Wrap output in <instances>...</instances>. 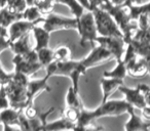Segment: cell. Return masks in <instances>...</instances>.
<instances>
[{"label": "cell", "mask_w": 150, "mask_h": 131, "mask_svg": "<svg viewBox=\"0 0 150 131\" xmlns=\"http://www.w3.org/2000/svg\"><path fill=\"white\" fill-rule=\"evenodd\" d=\"M132 106L125 99L122 100H106L102 102L96 110L88 111L83 108L80 111V116L75 123V129L84 130L93 124L95 120L106 116H119L123 113H127Z\"/></svg>", "instance_id": "6da1fadb"}, {"label": "cell", "mask_w": 150, "mask_h": 131, "mask_svg": "<svg viewBox=\"0 0 150 131\" xmlns=\"http://www.w3.org/2000/svg\"><path fill=\"white\" fill-rule=\"evenodd\" d=\"M101 8L105 9L110 13V15L113 18L115 23L117 24L118 28L123 34V40L125 43H129L133 38L138 26L133 25L131 23V20L129 17V11H127V6H116L110 3L109 0H105L101 4Z\"/></svg>", "instance_id": "7a4b0ae2"}, {"label": "cell", "mask_w": 150, "mask_h": 131, "mask_svg": "<svg viewBox=\"0 0 150 131\" xmlns=\"http://www.w3.org/2000/svg\"><path fill=\"white\" fill-rule=\"evenodd\" d=\"M94 15L95 24H96L97 32L100 36H114V37H122L123 34L118 28L117 24L113 20L108 11L101 7H95L92 9Z\"/></svg>", "instance_id": "3957f363"}, {"label": "cell", "mask_w": 150, "mask_h": 131, "mask_svg": "<svg viewBox=\"0 0 150 131\" xmlns=\"http://www.w3.org/2000/svg\"><path fill=\"white\" fill-rule=\"evenodd\" d=\"M86 70L83 68L80 60H65L57 62V68L54 76H64L68 77L72 81V86L76 91H78V83L82 75H84Z\"/></svg>", "instance_id": "277c9868"}, {"label": "cell", "mask_w": 150, "mask_h": 131, "mask_svg": "<svg viewBox=\"0 0 150 131\" xmlns=\"http://www.w3.org/2000/svg\"><path fill=\"white\" fill-rule=\"evenodd\" d=\"M77 31L80 36V45L84 46L86 42H90L92 45L94 44L98 32L92 11H84L81 17L77 19Z\"/></svg>", "instance_id": "5b68a950"}, {"label": "cell", "mask_w": 150, "mask_h": 131, "mask_svg": "<svg viewBox=\"0 0 150 131\" xmlns=\"http://www.w3.org/2000/svg\"><path fill=\"white\" fill-rule=\"evenodd\" d=\"M42 27L50 33L59 30H77V19L48 13L41 21Z\"/></svg>", "instance_id": "8992f818"}, {"label": "cell", "mask_w": 150, "mask_h": 131, "mask_svg": "<svg viewBox=\"0 0 150 131\" xmlns=\"http://www.w3.org/2000/svg\"><path fill=\"white\" fill-rule=\"evenodd\" d=\"M5 89L9 99V104L11 108L17 110H23L27 106V91L26 86L13 82L11 79L8 83L5 84Z\"/></svg>", "instance_id": "52a82bcc"}, {"label": "cell", "mask_w": 150, "mask_h": 131, "mask_svg": "<svg viewBox=\"0 0 150 131\" xmlns=\"http://www.w3.org/2000/svg\"><path fill=\"white\" fill-rule=\"evenodd\" d=\"M98 45L110 52L112 57L115 60H122L123 52H125V40L122 37H114V36H97L96 41Z\"/></svg>", "instance_id": "ba28073f"}, {"label": "cell", "mask_w": 150, "mask_h": 131, "mask_svg": "<svg viewBox=\"0 0 150 131\" xmlns=\"http://www.w3.org/2000/svg\"><path fill=\"white\" fill-rule=\"evenodd\" d=\"M21 111L11 106L0 110V125L3 126V130L9 131L20 129L19 118Z\"/></svg>", "instance_id": "9c48e42d"}, {"label": "cell", "mask_w": 150, "mask_h": 131, "mask_svg": "<svg viewBox=\"0 0 150 131\" xmlns=\"http://www.w3.org/2000/svg\"><path fill=\"white\" fill-rule=\"evenodd\" d=\"M110 57H112L110 52L107 51L102 46L98 45L97 47L93 48V50L88 53V56H86L84 58L80 60V62H81V64L83 66L84 69L88 70V69H90V68L95 67V66L99 64L100 62H104V60H109Z\"/></svg>", "instance_id": "30bf717a"}, {"label": "cell", "mask_w": 150, "mask_h": 131, "mask_svg": "<svg viewBox=\"0 0 150 131\" xmlns=\"http://www.w3.org/2000/svg\"><path fill=\"white\" fill-rule=\"evenodd\" d=\"M35 25H38L35 22H29L26 21V20H18L15 23H13L8 28H7V31H8V39L11 42L16 41L19 38H21L22 36L26 35L29 32L32 31L33 27Z\"/></svg>", "instance_id": "8fae6325"}, {"label": "cell", "mask_w": 150, "mask_h": 131, "mask_svg": "<svg viewBox=\"0 0 150 131\" xmlns=\"http://www.w3.org/2000/svg\"><path fill=\"white\" fill-rule=\"evenodd\" d=\"M118 90L121 93H123L125 99L127 100L132 106H134V108L142 110V109L146 106L145 97H144L143 93L141 92V89H140L139 85L136 88H129V87H127V86L121 85L120 87L118 88Z\"/></svg>", "instance_id": "7c38bea8"}, {"label": "cell", "mask_w": 150, "mask_h": 131, "mask_svg": "<svg viewBox=\"0 0 150 131\" xmlns=\"http://www.w3.org/2000/svg\"><path fill=\"white\" fill-rule=\"evenodd\" d=\"M50 78L47 76H44L42 79L37 80H29L26 87L27 91V106L33 104L34 98L37 94H39L41 91H50V87L47 85V81Z\"/></svg>", "instance_id": "4fadbf2b"}, {"label": "cell", "mask_w": 150, "mask_h": 131, "mask_svg": "<svg viewBox=\"0 0 150 131\" xmlns=\"http://www.w3.org/2000/svg\"><path fill=\"white\" fill-rule=\"evenodd\" d=\"M13 64H15V72H21V73H24L28 76L33 75L34 73L38 72L42 68L39 62H28L20 54H15L13 58Z\"/></svg>", "instance_id": "5bb4252c"}, {"label": "cell", "mask_w": 150, "mask_h": 131, "mask_svg": "<svg viewBox=\"0 0 150 131\" xmlns=\"http://www.w3.org/2000/svg\"><path fill=\"white\" fill-rule=\"evenodd\" d=\"M129 118L125 125V129L129 131H146L150 129V121L145 120L142 117L135 114V108H132L127 112Z\"/></svg>", "instance_id": "9a60e30c"}, {"label": "cell", "mask_w": 150, "mask_h": 131, "mask_svg": "<svg viewBox=\"0 0 150 131\" xmlns=\"http://www.w3.org/2000/svg\"><path fill=\"white\" fill-rule=\"evenodd\" d=\"M100 84L102 89V102H104L109 99L113 92H115L121 85H123V80L117 78L102 77L100 80Z\"/></svg>", "instance_id": "2e32d148"}, {"label": "cell", "mask_w": 150, "mask_h": 131, "mask_svg": "<svg viewBox=\"0 0 150 131\" xmlns=\"http://www.w3.org/2000/svg\"><path fill=\"white\" fill-rule=\"evenodd\" d=\"M125 66H127V74L131 75L132 77L140 78V77L145 76L146 74L148 73L147 64H146L145 60L140 57V56H138L136 60L127 62Z\"/></svg>", "instance_id": "e0dca14e"}, {"label": "cell", "mask_w": 150, "mask_h": 131, "mask_svg": "<svg viewBox=\"0 0 150 131\" xmlns=\"http://www.w3.org/2000/svg\"><path fill=\"white\" fill-rule=\"evenodd\" d=\"M32 33L34 35V39H35V47L34 49L38 50L44 47H48L50 45V33L46 31L43 27H39V26L35 25L32 29Z\"/></svg>", "instance_id": "ac0fdd59"}, {"label": "cell", "mask_w": 150, "mask_h": 131, "mask_svg": "<svg viewBox=\"0 0 150 131\" xmlns=\"http://www.w3.org/2000/svg\"><path fill=\"white\" fill-rule=\"evenodd\" d=\"M129 17L131 21H137L142 15H150V0L145 4H127Z\"/></svg>", "instance_id": "d6986e66"}, {"label": "cell", "mask_w": 150, "mask_h": 131, "mask_svg": "<svg viewBox=\"0 0 150 131\" xmlns=\"http://www.w3.org/2000/svg\"><path fill=\"white\" fill-rule=\"evenodd\" d=\"M9 48L13 50L15 54H20V55H24L29 52L31 50V47L29 45V33L22 36L16 41L11 42Z\"/></svg>", "instance_id": "ffe728a7"}, {"label": "cell", "mask_w": 150, "mask_h": 131, "mask_svg": "<svg viewBox=\"0 0 150 131\" xmlns=\"http://www.w3.org/2000/svg\"><path fill=\"white\" fill-rule=\"evenodd\" d=\"M129 42L133 44L134 48H135V51H136V53L138 54V56H140V57L145 60L146 64H147V67H148V73H149V75H150V43L139 42L133 39Z\"/></svg>", "instance_id": "44dd1931"}, {"label": "cell", "mask_w": 150, "mask_h": 131, "mask_svg": "<svg viewBox=\"0 0 150 131\" xmlns=\"http://www.w3.org/2000/svg\"><path fill=\"white\" fill-rule=\"evenodd\" d=\"M21 19H23L22 13H15L7 7L0 8V25H2L3 27L8 28L13 23Z\"/></svg>", "instance_id": "7402d4cb"}, {"label": "cell", "mask_w": 150, "mask_h": 131, "mask_svg": "<svg viewBox=\"0 0 150 131\" xmlns=\"http://www.w3.org/2000/svg\"><path fill=\"white\" fill-rule=\"evenodd\" d=\"M127 75V66H125V62L122 60H117L116 66L114 69L111 71H106L103 73V77H108V78H117V79H125Z\"/></svg>", "instance_id": "603a6c76"}, {"label": "cell", "mask_w": 150, "mask_h": 131, "mask_svg": "<svg viewBox=\"0 0 150 131\" xmlns=\"http://www.w3.org/2000/svg\"><path fill=\"white\" fill-rule=\"evenodd\" d=\"M67 129H75V123L70 122L62 117L54 122H46L42 130H67Z\"/></svg>", "instance_id": "cb8c5ba5"}, {"label": "cell", "mask_w": 150, "mask_h": 131, "mask_svg": "<svg viewBox=\"0 0 150 131\" xmlns=\"http://www.w3.org/2000/svg\"><path fill=\"white\" fill-rule=\"evenodd\" d=\"M22 17L23 20L29 22H35L37 24H40L43 19V15L42 13L35 6V5H29L26 7L25 11L22 13Z\"/></svg>", "instance_id": "d4e9b609"}, {"label": "cell", "mask_w": 150, "mask_h": 131, "mask_svg": "<svg viewBox=\"0 0 150 131\" xmlns=\"http://www.w3.org/2000/svg\"><path fill=\"white\" fill-rule=\"evenodd\" d=\"M56 3H61V4H64L66 6L69 7V9L71 11L72 15H74L75 19H79L82 15V13L86 11L77 0H54Z\"/></svg>", "instance_id": "484cf974"}, {"label": "cell", "mask_w": 150, "mask_h": 131, "mask_svg": "<svg viewBox=\"0 0 150 131\" xmlns=\"http://www.w3.org/2000/svg\"><path fill=\"white\" fill-rule=\"evenodd\" d=\"M65 102H66V106H73V108H77V109L83 108L81 104V102H80V99H79L78 91H76V90L73 88L72 85L68 88Z\"/></svg>", "instance_id": "4316f807"}, {"label": "cell", "mask_w": 150, "mask_h": 131, "mask_svg": "<svg viewBox=\"0 0 150 131\" xmlns=\"http://www.w3.org/2000/svg\"><path fill=\"white\" fill-rule=\"evenodd\" d=\"M36 51H37L38 62L42 67H46L48 64H50L54 60V50L50 49V47L41 48Z\"/></svg>", "instance_id": "83f0119b"}, {"label": "cell", "mask_w": 150, "mask_h": 131, "mask_svg": "<svg viewBox=\"0 0 150 131\" xmlns=\"http://www.w3.org/2000/svg\"><path fill=\"white\" fill-rule=\"evenodd\" d=\"M54 0H34V5L42 13V15H48L54 9Z\"/></svg>", "instance_id": "f1b7e54d"}, {"label": "cell", "mask_w": 150, "mask_h": 131, "mask_svg": "<svg viewBox=\"0 0 150 131\" xmlns=\"http://www.w3.org/2000/svg\"><path fill=\"white\" fill-rule=\"evenodd\" d=\"M80 111L81 109L73 108V106H66L63 110V118L70 121L72 123H76L80 116Z\"/></svg>", "instance_id": "f546056e"}, {"label": "cell", "mask_w": 150, "mask_h": 131, "mask_svg": "<svg viewBox=\"0 0 150 131\" xmlns=\"http://www.w3.org/2000/svg\"><path fill=\"white\" fill-rule=\"evenodd\" d=\"M27 6L28 4L26 0H7L6 5H5V7H7L8 9L19 13H23Z\"/></svg>", "instance_id": "4dcf8cb0"}, {"label": "cell", "mask_w": 150, "mask_h": 131, "mask_svg": "<svg viewBox=\"0 0 150 131\" xmlns=\"http://www.w3.org/2000/svg\"><path fill=\"white\" fill-rule=\"evenodd\" d=\"M132 39L139 42H144V43H150V26L146 29H138L137 28Z\"/></svg>", "instance_id": "1f68e13d"}, {"label": "cell", "mask_w": 150, "mask_h": 131, "mask_svg": "<svg viewBox=\"0 0 150 131\" xmlns=\"http://www.w3.org/2000/svg\"><path fill=\"white\" fill-rule=\"evenodd\" d=\"M70 60V50L66 46H60L54 50V60L65 62Z\"/></svg>", "instance_id": "d6a6232c"}, {"label": "cell", "mask_w": 150, "mask_h": 131, "mask_svg": "<svg viewBox=\"0 0 150 131\" xmlns=\"http://www.w3.org/2000/svg\"><path fill=\"white\" fill-rule=\"evenodd\" d=\"M9 99L6 93V89H5L4 85H0V110L9 108Z\"/></svg>", "instance_id": "836d02e7"}, {"label": "cell", "mask_w": 150, "mask_h": 131, "mask_svg": "<svg viewBox=\"0 0 150 131\" xmlns=\"http://www.w3.org/2000/svg\"><path fill=\"white\" fill-rule=\"evenodd\" d=\"M11 77H13V73H7L4 71L2 68V64L0 62V85H5L11 81Z\"/></svg>", "instance_id": "e575fe53"}, {"label": "cell", "mask_w": 150, "mask_h": 131, "mask_svg": "<svg viewBox=\"0 0 150 131\" xmlns=\"http://www.w3.org/2000/svg\"><path fill=\"white\" fill-rule=\"evenodd\" d=\"M138 29H146L150 26V15H142L138 18Z\"/></svg>", "instance_id": "d590c367"}, {"label": "cell", "mask_w": 150, "mask_h": 131, "mask_svg": "<svg viewBox=\"0 0 150 131\" xmlns=\"http://www.w3.org/2000/svg\"><path fill=\"white\" fill-rule=\"evenodd\" d=\"M11 41L7 37H2L0 36V53L2 51H4L5 49L11 47Z\"/></svg>", "instance_id": "8d00e7d4"}, {"label": "cell", "mask_w": 150, "mask_h": 131, "mask_svg": "<svg viewBox=\"0 0 150 131\" xmlns=\"http://www.w3.org/2000/svg\"><path fill=\"white\" fill-rule=\"evenodd\" d=\"M90 1V4H91V11L95 7H100L101 4L104 2L105 0H88Z\"/></svg>", "instance_id": "74e56055"}, {"label": "cell", "mask_w": 150, "mask_h": 131, "mask_svg": "<svg viewBox=\"0 0 150 131\" xmlns=\"http://www.w3.org/2000/svg\"><path fill=\"white\" fill-rule=\"evenodd\" d=\"M111 4L116 5V6H125L127 0H109Z\"/></svg>", "instance_id": "f35d334b"}, {"label": "cell", "mask_w": 150, "mask_h": 131, "mask_svg": "<svg viewBox=\"0 0 150 131\" xmlns=\"http://www.w3.org/2000/svg\"><path fill=\"white\" fill-rule=\"evenodd\" d=\"M77 1L86 9V11H91V4L88 0H77Z\"/></svg>", "instance_id": "ab89813d"}, {"label": "cell", "mask_w": 150, "mask_h": 131, "mask_svg": "<svg viewBox=\"0 0 150 131\" xmlns=\"http://www.w3.org/2000/svg\"><path fill=\"white\" fill-rule=\"evenodd\" d=\"M0 36L8 38V31H7V28L3 27L2 25H0Z\"/></svg>", "instance_id": "60d3db41"}, {"label": "cell", "mask_w": 150, "mask_h": 131, "mask_svg": "<svg viewBox=\"0 0 150 131\" xmlns=\"http://www.w3.org/2000/svg\"><path fill=\"white\" fill-rule=\"evenodd\" d=\"M127 4H142V0H127Z\"/></svg>", "instance_id": "b9f144b4"}, {"label": "cell", "mask_w": 150, "mask_h": 131, "mask_svg": "<svg viewBox=\"0 0 150 131\" xmlns=\"http://www.w3.org/2000/svg\"><path fill=\"white\" fill-rule=\"evenodd\" d=\"M6 2H7V0H0V8H3V7H5Z\"/></svg>", "instance_id": "7bdbcfd3"}, {"label": "cell", "mask_w": 150, "mask_h": 131, "mask_svg": "<svg viewBox=\"0 0 150 131\" xmlns=\"http://www.w3.org/2000/svg\"><path fill=\"white\" fill-rule=\"evenodd\" d=\"M26 2H27L28 6L29 5H34V0H26Z\"/></svg>", "instance_id": "ee69618b"}]
</instances>
